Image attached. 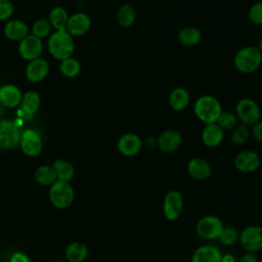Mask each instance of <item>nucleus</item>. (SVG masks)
Instances as JSON below:
<instances>
[{
    "label": "nucleus",
    "instance_id": "obj_1",
    "mask_svg": "<svg viewBox=\"0 0 262 262\" xmlns=\"http://www.w3.org/2000/svg\"><path fill=\"white\" fill-rule=\"evenodd\" d=\"M222 111L220 101L210 94L200 96L193 103V113L195 117L205 125L216 123Z\"/></svg>",
    "mask_w": 262,
    "mask_h": 262
},
{
    "label": "nucleus",
    "instance_id": "obj_2",
    "mask_svg": "<svg viewBox=\"0 0 262 262\" xmlns=\"http://www.w3.org/2000/svg\"><path fill=\"white\" fill-rule=\"evenodd\" d=\"M235 69L243 74H252L262 66V53L257 46H245L233 57Z\"/></svg>",
    "mask_w": 262,
    "mask_h": 262
},
{
    "label": "nucleus",
    "instance_id": "obj_3",
    "mask_svg": "<svg viewBox=\"0 0 262 262\" xmlns=\"http://www.w3.org/2000/svg\"><path fill=\"white\" fill-rule=\"evenodd\" d=\"M48 50L53 57L59 60L71 57L74 52L73 36L66 30H56L48 40Z\"/></svg>",
    "mask_w": 262,
    "mask_h": 262
},
{
    "label": "nucleus",
    "instance_id": "obj_4",
    "mask_svg": "<svg viewBox=\"0 0 262 262\" xmlns=\"http://www.w3.org/2000/svg\"><path fill=\"white\" fill-rule=\"evenodd\" d=\"M48 199L54 208L59 210L68 209L75 201V189L71 182L56 180L49 186Z\"/></svg>",
    "mask_w": 262,
    "mask_h": 262
},
{
    "label": "nucleus",
    "instance_id": "obj_5",
    "mask_svg": "<svg viewBox=\"0 0 262 262\" xmlns=\"http://www.w3.org/2000/svg\"><path fill=\"white\" fill-rule=\"evenodd\" d=\"M224 224L216 215H205L195 224L196 235L204 241H216L219 238Z\"/></svg>",
    "mask_w": 262,
    "mask_h": 262
},
{
    "label": "nucleus",
    "instance_id": "obj_6",
    "mask_svg": "<svg viewBox=\"0 0 262 262\" xmlns=\"http://www.w3.org/2000/svg\"><path fill=\"white\" fill-rule=\"evenodd\" d=\"M235 115L241 124L252 127L261 119V110L258 103L251 98H242L236 102Z\"/></svg>",
    "mask_w": 262,
    "mask_h": 262
},
{
    "label": "nucleus",
    "instance_id": "obj_7",
    "mask_svg": "<svg viewBox=\"0 0 262 262\" xmlns=\"http://www.w3.org/2000/svg\"><path fill=\"white\" fill-rule=\"evenodd\" d=\"M183 196L182 194L176 190V189H171L169 190L163 200V205H162V210L164 217L168 221H176L182 211H183Z\"/></svg>",
    "mask_w": 262,
    "mask_h": 262
},
{
    "label": "nucleus",
    "instance_id": "obj_8",
    "mask_svg": "<svg viewBox=\"0 0 262 262\" xmlns=\"http://www.w3.org/2000/svg\"><path fill=\"white\" fill-rule=\"evenodd\" d=\"M20 131L18 126L11 120L0 121V149L9 150L19 145Z\"/></svg>",
    "mask_w": 262,
    "mask_h": 262
},
{
    "label": "nucleus",
    "instance_id": "obj_9",
    "mask_svg": "<svg viewBox=\"0 0 262 262\" xmlns=\"http://www.w3.org/2000/svg\"><path fill=\"white\" fill-rule=\"evenodd\" d=\"M238 241L246 252L256 253L262 250V226L249 225L238 234Z\"/></svg>",
    "mask_w": 262,
    "mask_h": 262
},
{
    "label": "nucleus",
    "instance_id": "obj_10",
    "mask_svg": "<svg viewBox=\"0 0 262 262\" xmlns=\"http://www.w3.org/2000/svg\"><path fill=\"white\" fill-rule=\"evenodd\" d=\"M235 169L244 174L257 171L261 165V158L258 152L251 149H244L236 154L233 160Z\"/></svg>",
    "mask_w": 262,
    "mask_h": 262
},
{
    "label": "nucleus",
    "instance_id": "obj_11",
    "mask_svg": "<svg viewBox=\"0 0 262 262\" xmlns=\"http://www.w3.org/2000/svg\"><path fill=\"white\" fill-rule=\"evenodd\" d=\"M19 146L26 156L37 157L43 149L41 136L35 130L27 129L20 133Z\"/></svg>",
    "mask_w": 262,
    "mask_h": 262
},
{
    "label": "nucleus",
    "instance_id": "obj_12",
    "mask_svg": "<svg viewBox=\"0 0 262 262\" xmlns=\"http://www.w3.org/2000/svg\"><path fill=\"white\" fill-rule=\"evenodd\" d=\"M143 147V141L136 133L128 132L123 134L117 142V148L119 152L125 157L137 156Z\"/></svg>",
    "mask_w": 262,
    "mask_h": 262
},
{
    "label": "nucleus",
    "instance_id": "obj_13",
    "mask_svg": "<svg viewBox=\"0 0 262 262\" xmlns=\"http://www.w3.org/2000/svg\"><path fill=\"white\" fill-rule=\"evenodd\" d=\"M158 147L165 154H172L179 149L182 144V135L179 131L168 129L163 131L157 138Z\"/></svg>",
    "mask_w": 262,
    "mask_h": 262
},
{
    "label": "nucleus",
    "instance_id": "obj_14",
    "mask_svg": "<svg viewBox=\"0 0 262 262\" xmlns=\"http://www.w3.org/2000/svg\"><path fill=\"white\" fill-rule=\"evenodd\" d=\"M43 49V44L41 39L32 35H28L23 39L18 46V52L20 56L26 60H33L39 57Z\"/></svg>",
    "mask_w": 262,
    "mask_h": 262
},
{
    "label": "nucleus",
    "instance_id": "obj_15",
    "mask_svg": "<svg viewBox=\"0 0 262 262\" xmlns=\"http://www.w3.org/2000/svg\"><path fill=\"white\" fill-rule=\"evenodd\" d=\"M187 173L189 176L199 181H205L212 175L210 163L203 158H192L187 163Z\"/></svg>",
    "mask_w": 262,
    "mask_h": 262
},
{
    "label": "nucleus",
    "instance_id": "obj_16",
    "mask_svg": "<svg viewBox=\"0 0 262 262\" xmlns=\"http://www.w3.org/2000/svg\"><path fill=\"white\" fill-rule=\"evenodd\" d=\"M221 250L214 245H203L194 250L191 256V262H221Z\"/></svg>",
    "mask_w": 262,
    "mask_h": 262
},
{
    "label": "nucleus",
    "instance_id": "obj_17",
    "mask_svg": "<svg viewBox=\"0 0 262 262\" xmlns=\"http://www.w3.org/2000/svg\"><path fill=\"white\" fill-rule=\"evenodd\" d=\"M91 27L90 17L83 12H78L69 17L66 30L72 36H82L89 31Z\"/></svg>",
    "mask_w": 262,
    "mask_h": 262
},
{
    "label": "nucleus",
    "instance_id": "obj_18",
    "mask_svg": "<svg viewBox=\"0 0 262 262\" xmlns=\"http://www.w3.org/2000/svg\"><path fill=\"white\" fill-rule=\"evenodd\" d=\"M224 138V131L216 124H207L202 130L201 139L203 143L210 148L219 146Z\"/></svg>",
    "mask_w": 262,
    "mask_h": 262
},
{
    "label": "nucleus",
    "instance_id": "obj_19",
    "mask_svg": "<svg viewBox=\"0 0 262 262\" xmlns=\"http://www.w3.org/2000/svg\"><path fill=\"white\" fill-rule=\"evenodd\" d=\"M48 62L43 58H36L31 60L26 69V76L29 81L37 83L42 81L48 74Z\"/></svg>",
    "mask_w": 262,
    "mask_h": 262
},
{
    "label": "nucleus",
    "instance_id": "obj_20",
    "mask_svg": "<svg viewBox=\"0 0 262 262\" xmlns=\"http://www.w3.org/2000/svg\"><path fill=\"white\" fill-rule=\"evenodd\" d=\"M89 255L88 246L80 241L70 243L64 250V257L68 262H84Z\"/></svg>",
    "mask_w": 262,
    "mask_h": 262
},
{
    "label": "nucleus",
    "instance_id": "obj_21",
    "mask_svg": "<svg viewBox=\"0 0 262 262\" xmlns=\"http://www.w3.org/2000/svg\"><path fill=\"white\" fill-rule=\"evenodd\" d=\"M168 102L173 111L182 112L190 103V94L185 88L176 87L170 92Z\"/></svg>",
    "mask_w": 262,
    "mask_h": 262
},
{
    "label": "nucleus",
    "instance_id": "obj_22",
    "mask_svg": "<svg viewBox=\"0 0 262 262\" xmlns=\"http://www.w3.org/2000/svg\"><path fill=\"white\" fill-rule=\"evenodd\" d=\"M23 94L18 87L8 84L0 88V102L7 107H14L21 102Z\"/></svg>",
    "mask_w": 262,
    "mask_h": 262
},
{
    "label": "nucleus",
    "instance_id": "obj_23",
    "mask_svg": "<svg viewBox=\"0 0 262 262\" xmlns=\"http://www.w3.org/2000/svg\"><path fill=\"white\" fill-rule=\"evenodd\" d=\"M4 35L12 41H21L29 35V28L24 21L12 19L5 25Z\"/></svg>",
    "mask_w": 262,
    "mask_h": 262
},
{
    "label": "nucleus",
    "instance_id": "obj_24",
    "mask_svg": "<svg viewBox=\"0 0 262 262\" xmlns=\"http://www.w3.org/2000/svg\"><path fill=\"white\" fill-rule=\"evenodd\" d=\"M177 38L181 45L185 47H193L202 41L203 35L200 29H198L196 27L187 26L179 31Z\"/></svg>",
    "mask_w": 262,
    "mask_h": 262
},
{
    "label": "nucleus",
    "instance_id": "obj_25",
    "mask_svg": "<svg viewBox=\"0 0 262 262\" xmlns=\"http://www.w3.org/2000/svg\"><path fill=\"white\" fill-rule=\"evenodd\" d=\"M34 177L38 184L48 187L51 186L57 180L54 168L49 165H42L38 167L35 171Z\"/></svg>",
    "mask_w": 262,
    "mask_h": 262
},
{
    "label": "nucleus",
    "instance_id": "obj_26",
    "mask_svg": "<svg viewBox=\"0 0 262 262\" xmlns=\"http://www.w3.org/2000/svg\"><path fill=\"white\" fill-rule=\"evenodd\" d=\"M40 106V96L36 91H28L23 95L21 111L26 117H32Z\"/></svg>",
    "mask_w": 262,
    "mask_h": 262
},
{
    "label": "nucleus",
    "instance_id": "obj_27",
    "mask_svg": "<svg viewBox=\"0 0 262 262\" xmlns=\"http://www.w3.org/2000/svg\"><path fill=\"white\" fill-rule=\"evenodd\" d=\"M116 19L117 23L123 28H128L132 26L136 19V11L133 5L129 3L123 4L116 13Z\"/></svg>",
    "mask_w": 262,
    "mask_h": 262
},
{
    "label": "nucleus",
    "instance_id": "obj_28",
    "mask_svg": "<svg viewBox=\"0 0 262 262\" xmlns=\"http://www.w3.org/2000/svg\"><path fill=\"white\" fill-rule=\"evenodd\" d=\"M52 167L55 170L57 180L71 182L75 177V167L72 163L63 161V160H56Z\"/></svg>",
    "mask_w": 262,
    "mask_h": 262
},
{
    "label": "nucleus",
    "instance_id": "obj_29",
    "mask_svg": "<svg viewBox=\"0 0 262 262\" xmlns=\"http://www.w3.org/2000/svg\"><path fill=\"white\" fill-rule=\"evenodd\" d=\"M69 20L68 12L62 7H54L49 14V23L56 30H63Z\"/></svg>",
    "mask_w": 262,
    "mask_h": 262
},
{
    "label": "nucleus",
    "instance_id": "obj_30",
    "mask_svg": "<svg viewBox=\"0 0 262 262\" xmlns=\"http://www.w3.org/2000/svg\"><path fill=\"white\" fill-rule=\"evenodd\" d=\"M216 124L223 131H232L239 124V122L235 113L230 111H222L216 121Z\"/></svg>",
    "mask_w": 262,
    "mask_h": 262
},
{
    "label": "nucleus",
    "instance_id": "obj_31",
    "mask_svg": "<svg viewBox=\"0 0 262 262\" xmlns=\"http://www.w3.org/2000/svg\"><path fill=\"white\" fill-rule=\"evenodd\" d=\"M251 136V131H250V127L244 125V124H238L232 131L230 134V140L231 142L236 145V146H242L244 145L248 139Z\"/></svg>",
    "mask_w": 262,
    "mask_h": 262
},
{
    "label": "nucleus",
    "instance_id": "obj_32",
    "mask_svg": "<svg viewBox=\"0 0 262 262\" xmlns=\"http://www.w3.org/2000/svg\"><path fill=\"white\" fill-rule=\"evenodd\" d=\"M80 69H81L80 62L77 59L72 58V57H69L67 59L61 60L60 66H59L60 73L64 77H68V78L76 77L79 74Z\"/></svg>",
    "mask_w": 262,
    "mask_h": 262
},
{
    "label": "nucleus",
    "instance_id": "obj_33",
    "mask_svg": "<svg viewBox=\"0 0 262 262\" xmlns=\"http://www.w3.org/2000/svg\"><path fill=\"white\" fill-rule=\"evenodd\" d=\"M218 239L224 246H232L238 241V232L232 226H224Z\"/></svg>",
    "mask_w": 262,
    "mask_h": 262
},
{
    "label": "nucleus",
    "instance_id": "obj_34",
    "mask_svg": "<svg viewBox=\"0 0 262 262\" xmlns=\"http://www.w3.org/2000/svg\"><path fill=\"white\" fill-rule=\"evenodd\" d=\"M51 29V25L49 23V20L44 19V18H40L37 19L34 24H33V35L38 37L39 39H42L44 37H46Z\"/></svg>",
    "mask_w": 262,
    "mask_h": 262
},
{
    "label": "nucleus",
    "instance_id": "obj_35",
    "mask_svg": "<svg viewBox=\"0 0 262 262\" xmlns=\"http://www.w3.org/2000/svg\"><path fill=\"white\" fill-rule=\"evenodd\" d=\"M248 17L252 24L262 26V1H257L250 6L248 10Z\"/></svg>",
    "mask_w": 262,
    "mask_h": 262
},
{
    "label": "nucleus",
    "instance_id": "obj_36",
    "mask_svg": "<svg viewBox=\"0 0 262 262\" xmlns=\"http://www.w3.org/2000/svg\"><path fill=\"white\" fill-rule=\"evenodd\" d=\"M13 13V5L9 0H0V20L10 18Z\"/></svg>",
    "mask_w": 262,
    "mask_h": 262
},
{
    "label": "nucleus",
    "instance_id": "obj_37",
    "mask_svg": "<svg viewBox=\"0 0 262 262\" xmlns=\"http://www.w3.org/2000/svg\"><path fill=\"white\" fill-rule=\"evenodd\" d=\"M251 136L258 142L262 143V121H259L250 128Z\"/></svg>",
    "mask_w": 262,
    "mask_h": 262
},
{
    "label": "nucleus",
    "instance_id": "obj_38",
    "mask_svg": "<svg viewBox=\"0 0 262 262\" xmlns=\"http://www.w3.org/2000/svg\"><path fill=\"white\" fill-rule=\"evenodd\" d=\"M9 262H32V260L25 252L16 251L9 257Z\"/></svg>",
    "mask_w": 262,
    "mask_h": 262
},
{
    "label": "nucleus",
    "instance_id": "obj_39",
    "mask_svg": "<svg viewBox=\"0 0 262 262\" xmlns=\"http://www.w3.org/2000/svg\"><path fill=\"white\" fill-rule=\"evenodd\" d=\"M237 262H259L257 256L255 253L246 252L244 255H242Z\"/></svg>",
    "mask_w": 262,
    "mask_h": 262
},
{
    "label": "nucleus",
    "instance_id": "obj_40",
    "mask_svg": "<svg viewBox=\"0 0 262 262\" xmlns=\"http://www.w3.org/2000/svg\"><path fill=\"white\" fill-rule=\"evenodd\" d=\"M143 145L146 146L147 148H154V147L158 146L157 139H155V138H147V139L143 142Z\"/></svg>",
    "mask_w": 262,
    "mask_h": 262
},
{
    "label": "nucleus",
    "instance_id": "obj_41",
    "mask_svg": "<svg viewBox=\"0 0 262 262\" xmlns=\"http://www.w3.org/2000/svg\"><path fill=\"white\" fill-rule=\"evenodd\" d=\"M221 262H235V258L231 254H225L222 256Z\"/></svg>",
    "mask_w": 262,
    "mask_h": 262
},
{
    "label": "nucleus",
    "instance_id": "obj_42",
    "mask_svg": "<svg viewBox=\"0 0 262 262\" xmlns=\"http://www.w3.org/2000/svg\"><path fill=\"white\" fill-rule=\"evenodd\" d=\"M258 49L260 50V52L262 53V36L260 37V39H259V42H258Z\"/></svg>",
    "mask_w": 262,
    "mask_h": 262
},
{
    "label": "nucleus",
    "instance_id": "obj_43",
    "mask_svg": "<svg viewBox=\"0 0 262 262\" xmlns=\"http://www.w3.org/2000/svg\"><path fill=\"white\" fill-rule=\"evenodd\" d=\"M52 262H68L67 260H55V261H52Z\"/></svg>",
    "mask_w": 262,
    "mask_h": 262
},
{
    "label": "nucleus",
    "instance_id": "obj_44",
    "mask_svg": "<svg viewBox=\"0 0 262 262\" xmlns=\"http://www.w3.org/2000/svg\"><path fill=\"white\" fill-rule=\"evenodd\" d=\"M0 104H1V102H0Z\"/></svg>",
    "mask_w": 262,
    "mask_h": 262
},
{
    "label": "nucleus",
    "instance_id": "obj_45",
    "mask_svg": "<svg viewBox=\"0 0 262 262\" xmlns=\"http://www.w3.org/2000/svg\"><path fill=\"white\" fill-rule=\"evenodd\" d=\"M0 88H1V87H0Z\"/></svg>",
    "mask_w": 262,
    "mask_h": 262
}]
</instances>
